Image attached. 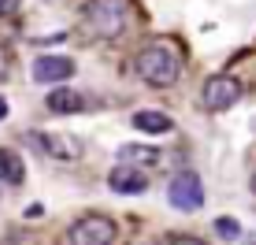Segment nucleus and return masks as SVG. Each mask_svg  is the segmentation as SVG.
I'll return each mask as SVG.
<instances>
[{
	"mask_svg": "<svg viewBox=\"0 0 256 245\" xmlns=\"http://www.w3.org/2000/svg\"><path fill=\"white\" fill-rule=\"evenodd\" d=\"M26 142H30L38 152H45L52 156V160H78L82 156V145L78 142H70V138H60V134H26Z\"/></svg>",
	"mask_w": 256,
	"mask_h": 245,
	"instance_id": "obj_7",
	"label": "nucleus"
},
{
	"mask_svg": "<svg viewBox=\"0 0 256 245\" xmlns=\"http://www.w3.org/2000/svg\"><path fill=\"white\" fill-rule=\"evenodd\" d=\"M108 186L122 197H134V194H145L148 190V174L141 171L138 164H119V168L108 174Z\"/></svg>",
	"mask_w": 256,
	"mask_h": 245,
	"instance_id": "obj_8",
	"label": "nucleus"
},
{
	"mask_svg": "<svg viewBox=\"0 0 256 245\" xmlns=\"http://www.w3.org/2000/svg\"><path fill=\"white\" fill-rule=\"evenodd\" d=\"M45 104H48L52 116H74V112H82V108H86L82 93L70 90V86H56V90H52L48 97H45Z\"/></svg>",
	"mask_w": 256,
	"mask_h": 245,
	"instance_id": "obj_9",
	"label": "nucleus"
},
{
	"mask_svg": "<svg viewBox=\"0 0 256 245\" xmlns=\"http://www.w3.org/2000/svg\"><path fill=\"white\" fill-rule=\"evenodd\" d=\"M119 242V226L112 216H82L67 226V245H116Z\"/></svg>",
	"mask_w": 256,
	"mask_h": 245,
	"instance_id": "obj_3",
	"label": "nucleus"
},
{
	"mask_svg": "<svg viewBox=\"0 0 256 245\" xmlns=\"http://www.w3.org/2000/svg\"><path fill=\"white\" fill-rule=\"evenodd\" d=\"M67 78H74V60H67V56H38L34 60V82L60 86Z\"/></svg>",
	"mask_w": 256,
	"mask_h": 245,
	"instance_id": "obj_6",
	"label": "nucleus"
},
{
	"mask_svg": "<svg viewBox=\"0 0 256 245\" xmlns=\"http://www.w3.org/2000/svg\"><path fill=\"white\" fill-rule=\"evenodd\" d=\"M82 26L100 41H119L134 26V4L130 0H86Z\"/></svg>",
	"mask_w": 256,
	"mask_h": 245,
	"instance_id": "obj_1",
	"label": "nucleus"
},
{
	"mask_svg": "<svg viewBox=\"0 0 256 245\" xmlns=\"http://www.w3.org/2000/svg\"><path fill=\"white\" fill-rule=\"evenodd\" d=\"M167 245H208L204 238H193V234H171Z\"/></svg>",
	"mask_w": 256,
	"mask_h": 245,
	"instance_id": "obj_14",
	"label": "nucleus"
},
{
	"mask_svg": "<svg viewBox=\"0 0 256 245\" xmlns=\"http://www.w3.org/2000/svg\"><path fill=\"white\" fill-rule=\"evenodd\" d=\"M200 100H204L208 112H226L234 108L238 100H242V82L230 74H216L204 82V90H200Z\"/></svg>",
	"mask_w": 256,
	"mask_h": 245,
	"instance_id": "obj_5",
	"label": "nucleus"
},
{
	"mask_svg": "<svg viewBox=\"0 0 256 245\" xmlns=\"http://www.w3.org/2000/svg\"><path fill=\"white\" fill-rule=\"evenodd\" d=\"M252 194H256V174H252Z\"/></svg>",
	"mask_w": 256,
	"mask_h": 245,
	"instance_id": "obj_18",
	"label": "nucleus"
},
{
	"mask_svg": "<svg viewBox=\"0 0 256 245\" xmlns=\"http://www.w3.org/2000/svg\"><path fill=\"white\" fill-rule=\"evenodd\" d=\"M216 234L226 238V242H238L242 238V226H238V220H230V216H219L216 220Z\"/></svg>",
	"mask_w": 256,
	"mask_h": 245,
	"instance_id": "obj_13",
	"label": "nucleus"
},
{
	"mask_svg": "<svg viewBox=\"0 0 256 245\" xmlns=\"http://www.w3.org/2000/svg\"><path fill=\"white\" fill-rule=\"evenodd\" d=\"M134 130H141V134H171L174 119L156 108H145V112H134Z\"/></svg>",
	"mask_w": 256,
	"mask_h": 245,
	"instance_id": "obj_10",
	"label": "nucleus"
},
{
	"mask_svg": "<svg viewBox=\"0 0 256 245\" xmlns=\"http://www.w3.org/2000/svg\"><path fill=\"white\" fill-rule=\"evenodd\" d=\"M0 182L4 186H22L26 182V168L15 156V148H0Z\"/></svg>",
	"mask_w": 256,
	"mask_h": 245,
	"instance_id": "obj_11",
	"label": "nucleus"
},
{
	"mask_svg": "<svg viewBox=\"0 0 256 245\" xmlns=\"http://www.w3.org/2000/svg\"><path fill=\"white\" fill-rule=\"evenodd\" d=\"M4 116H8V100L0 97V119H4Z\"/></svg>",
	"mask_w": 256,
	"mask_h": 245,
	"instance_id": "obj_17",
	"label": "nucleus"
},
{
	"mask_svg": "<svg viewBox=\"0 0 256 245\" xmlns=\"http://www.w3.org/2000/svg\"><path fill=\"white\" fill-rule=\"evenodd\" d=\"M167 200L178 212H200L204 208V182L197 171H178L167 182Z\"/></svg>",
	"mask_w": 256,
	"mask_h": 245,
	"instance_id": "obj_4",
	"label": "nucleus"
},
{
	"mask_svg": "<svg viewBox=\"0 0 256 245\" xmlns=\"http://www.w3.org/2000/svg\"><path fill=\"white\" fill-rule=\"evenodd\" d=\"M8 71H12V56H8V48L0 45V82L8 78Z\"/></svg>",
	"mask_w": 256,
	"mask_h": 245,
	"instance_id": "obj_16",
	"label": "nucleus"
},
{
	"mask_svg": "<svg viewBox=\"0 0 256 245\" xmlns=\"http://www.w3.org/2000/svg\"><path fill=\"white\" fill-rule=\"evenodd\" d=\"M119 160L145 168V164H160V152H156V148H148V145H122V148H119Z\"/></svg>",
	"mask_w": 256,
	"mask_h": 245,
	"instance_id": "obj_12",
	"label": "nucleus"
},
{
	"mask_svg": "<svg viewBox=\"0 0 256 245\" xmlns=\"http://www.w3.org/2000/svg\"><path fill=\"white\" fill-rule=\"evenodd\" d=\"M22 0H0V19H12V15H19Z\"/></svg>",
	"mask_w": 256,
	"mask_h": 245,
	"instance_id": "obj_15",
	"label": "nucleus"
},
{
	"mask_svg": "<svg viewBox=\"0 0 256 245\" xmlns=\"http://www.w3.org/2000/svg\"><path fill=\"white\" fill-rule=\"evenodd\" d=\"M134 74H138L145 86H152V90H167V86L178 82L182 60H178V52H174L171 45L152 41V45H145V48L134 56Z\"/></svg>",
	"mask_w": 256,
	"mask_h": 245,
	"instance_id": "obj_2",
	"label": "nucleus"
}]
</instances>
